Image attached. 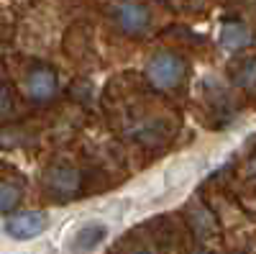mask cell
Listing matches in <instances>:
<instances>
[{"label":"cell","instance_id":"4","mask_svg":"<svg viewBox=\"0 0 256 254\" xmlns=\"http://www.w3.org/2000/svg\"><path fill=\"white\" fill-rule=\"evenodd\" d=\"M49 226V216L44 210H24V213H16L6 221V231L8 236L16 241H28L36 239L46 231Z\"/></svg>","mask_w":256,"mask_h":254},{"label":"cell","instance_id":"3","mask_svg":"<svg viewBox=\"0 0 256 254\" xmlns=\"http://www.w3.org/2000/svg\"><path fill=\"white\" fill-rule=\"evenodd\" d=\"M82 185V175L80 169L67 167V164H59V167H49L46 175H44V187L46 193L56 200H67L72 198Z\"/></svg>","mask_w":256,"mask_h":254},{"label":"cell","instance_id":"10","mask_svg":"<svg viewBox=\"0 0 256 254\" xmlns=\"http://www.w3.org/2000/svg\"><path fill=\"white\" fill-rule=\"evenodd\" d=\"M10 111H13V95H10L8 88H3V85H0V123L10 116Z\"/></svg>","mask_w":256,"mask_h":254},{"label":"cell","instance_id":"8","mask_svg":"<svg viewBox=\"0 0 256 254\" xmlns=\"http://www.w3.org/2000/svg\"><path fill=\"white\" fill-rule=\"evenodd\" d=\"M20 198H24V190H20L18 182L0 180V213H8V210L18 208Z\"/></svg>","mask_w":256,"mask_h":254},{"label":"cell","instance_id":"7","mask_svg":"<svg viewBox=\"0 0 256 254\" xmlns=\"http://www.w3.org/2000/svg\"><path fill=\"white\" fill-rule=\"evenodd\" d=\"M220 44L226 49H233L238 52L244 47L251 44V31L246 24H241V21H226L223 29H220Z\"/></svg>","mask_w":256,"mask_h":254},{"label":"cell","instance_id":"1","mask_svg":"<svg viewBox=\"0 0 256 254\" xmlns=\"http://www.w3.org/2000/svg\"><path fill=\"white\" fill-rule=\"evenodd\" d=\"M184 75H187L184 59L172 54V52H159V54H154L152 59H148V65H146L148 82L162 88V90L177 88V85L184 80Z\"/></svg>","mask_w":256,"mask_h":254},{"label":"cell","instance_id":"5","mask_svg":"<svg viewBox=\"0 0 256 254\" xmlns=\"http://www.w3.org/2000/svg\"><path fill=\"white\" fill-rule=\"evenodd\" d=\"M108 234H110V228H108V223H102V221H88V223H82L74 234L70 236V251H77V254H82V251H90V249H95V246H100L105 239H108Z\"/></svg>","mask_w":256,"mask_h":254},{"label":"cell","instance_id":"11","mask_svg":"<svg viewBox=\"0 0 256 254\" xmlns=\"http://www.w3.org/2000/svg\"><path fill=\"white\" fill-rule=\"evenodd\" d=\"M195 254H208V251H195Z\"/></svg>","mask_w":256,"mask_h":254},{"label":"cell","instance_id":"9","mask_svg":"<svg viewBox=\"0 0 256 254\" xmlns=\"http://www.w3.org/2000/svg\"><path fill=\"white\" fill-rule=\"evenodd\" d=\"M233 80H236L241 88H246V90H251L254 88V59H246L244 65L233 72Z\"/></svg>","mask_w":256,"mask_h":254},{"label":"cell","instance_id":"6","mask_svg":"<svg viewBox=\"0 0 256 254\" xmlns=\"http://www.w3.org/2000/svg\"><path fill=\"white\" fill-rule=\"evenodd\" d=\"M56 88H59L56 72L49 67H36L26 77V93L31 100H49V98H54Z\"/></svg>","mask_w":256,"mask_h":254},{"label":"cell","instance_id":"2","mask_svg":"<svg viewBox=\"0 0 256 254\" xmlns=\"http://www.w3.org/2000/svg\"><path fill=\"white\" fill-rule=\"evenodd\" d=\"M113 18H116V26L128 36H141L152 24L148 8L144 3H136V0H118L113 6Z\"/></svg>","mask_w":256,"mask_h":254}]
</instances>
